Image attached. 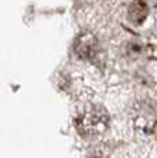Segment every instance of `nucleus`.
Returning <instances> with one entry per match:
<instances>
[{
    "mask_svg": "<svg viewBox=\"0 0 157 158\" xmlns=\"http://www.w3.org/2000/svg\"><path fill=\"white\" fill-rule=\"evenodd\" d=\"M99 50L98 40L91 32H83L74 40V52L83 60H92Z\"/></svg>",
    "mask_w": 157,
    "mask_h": 158,
    "instance_id": "obj_2",
    "label": "nucleus"
},
{
    "mask_svg": "<svg viewBox=\"0 0 157 158\" xmlns=\"http://www.w3.org/2000/svg\"><path fill=\"white\" fill-rule=\"evenodd\" d=\"M109 113L102 106H91L87 107L83 113L76 118L74 127L77 132L84 138H94L105 133L109 127Z\"/></svg>",
    "mask_w": 157,
    "mask_h": 158,
    "instance_id": "obj_1",
    "label": "nucleus"
},
{
    "mask_svg": "<svg viewBox=\"0 0 157 158\" xmlns=\"http://www.w3.org/2000/svg\"><path fill=\"white\" fill-rule=\"evenodd\" d=\"M147 6L143 0H132L131 4L128 7V18L132 23H137L139 25L142 23L147 17Z\"/></svg>",
    "mask_w": 157,
    "mask_h": 158,
    "instance_id": "obj_3",
    "label": "nucleus"
}]
</instances>
